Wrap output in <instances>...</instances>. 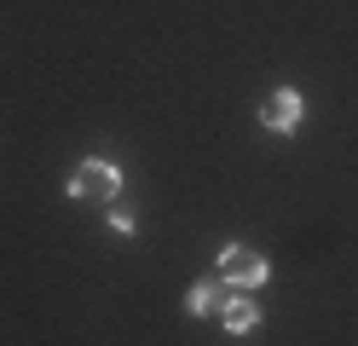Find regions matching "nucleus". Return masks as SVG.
Here are the masks:
<instances>
[{
	"label": "nucleus",
	"mask_w": 358,
	"mask_h": 346,
	"mask_svg": "<svg viewBox=\"0 0 358 346\" xmlns=\"http://www.w3.org/2000/svg\"><path fill=\"white\" fill-rule=\"evenodd\" d=\"M122 185H127V173H122L110 156H81L76 173L64 179V191H70L76 202H104V208H110V202L122 196Z\"/></svg>",
	"instance_id": "f257e3e1"
},
{
	"label": "nucleus",
	"mask_w": 358,
	"mask_h": 346,
	"mask_svg": "<svg viewBox=\"0 0 358 346\" xmlns=\"http://www.w3.org/2000/svg\"><path fill=\"white\" fill-rule=\"evenodd\" d=\"M214 266H220V271H214L220 283H226V289H243V294L260 289V283H272V260L255 254L249 243H226V248L214 254Z\"/></svg>",
	"instance_id": "f03ea898"
},
{
	"label": "nucleus",
	"mask_w": 358,
	"mask_h": 346,
	"mask_svg": "<svg viewBox=\"0 0 358 346\" xmlns=\"http://www.w3.org/2000/svg\"><path fill=\"white\" fill-rule=\"evenodd\" d=\"M301 115H306V92H301V87H278L272 99L260 104V127L278 133V138H289V133L301 127Z\"/></svg>",
	"instance_id": "7ed1b4c3"
},
{
	"label": "nucleus",
	"mask_w": 358,
	"mask_h": 346,
	"mask_svg": "<svg viewBox=\"0 0 358 346\" xmlns=\"http://www.w3.org/2000/svg\"><path fill=\"white\" fill-rule=\"evenodd\" d=\"M220 323H226V335H255V329H260V306H255V294L226 289V300H220Z\"/></svg>",
	"instance_id": "20e7f679"
},
{
	"label": "nucleus",
	"mask_w": 358,
	"mask_h": 346,
	"mask_svg": "<svg viewBox=\"0 0 358 346\" xmlns=\"http://www.w3.org/2000/svg\"><path fill=\"white\" fill-rule=\"evenodd\" d=\"M220 300H226V283H220V277H203V283L185 289V312H191V317H214Z\"/></svg>",
	"instance_id": "39448f33"
},
{
	"label": "nucleus",
	"mask_w": 358,
	"mask_h": 346,
	"mask_svg": "<svg viewBox=\"0 0 358 346\" xmlns=\"http://www.w3.org/2000/svg\"><path fill=\"white\" fill-rule=\"evenodd\" d=\"M104 225L116 231V237H139V214H133V208H122V202L104 208Z\"/></svg>",
	"instance_id": "423d86ee"
}]
</instances>
